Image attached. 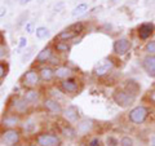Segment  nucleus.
<instances>
[{"instance_id":"obj_1","label":"nucleus","mask_w":155,"mask_h":146,"mask_svg":"<svg viewBox=\"0 0 155 146\" xmlns=\"http://www.w3.org/2000/svg\"><path fill=\"white\" fill-rule=\"evenodd\" d=\"M111 98H113L114 104H116L119 108L127 109L136 102L137 96L130 93V92H128L124 88H116V89L113 91V93H111Z\"/></svg>"},{"instance_id":"obj_2","label":"nucleus","mask_w":155,"mask_h":146,"mask_svg":"<svg viewBox=\"0 0 155 146\" xmlns=\"http://www.w3.org/2000/svg\"><path fill=\"white\" fill-rule=\"evenodd\" d=\"M150 114H151V110L146 105H137L128 111L127 119L129 123H132L134 125H140V124H143L147 120Z\"/></svg>"},{"instance_id":"obj_3","label":"nucleus","mask_w":155,"mask_h":146,"mask_svg":"<svg viewBox=\"0 0 155 146\" xmlns=\"http://www.w3.org/2000/svg\"><path fill=\"white\" fill-rule=\"evenodd\" d=\"M41 78L39 75V70L35 69V67H31V69L26 70L23 74L19 78V84L23 88H38L40 85Z\"/></svg>"},{"instance_id":"obj_4","label":"nucleus","mask_w":155,"mask_h":146,"mask_svg":"<svg viewBox=\"0 0 155 146\" xmlns=\"http://www.w3.org/2000/svg\"><path fill=\"white\" fill-rule=\"evenodd\" d=\"M58 88L62 93L69 95V96H75L80 92V81L76 78H69L65 80H60L58 81Z\"/></svg>"},{"instance_id":"obj_5","label":"nucleus","mask_w":155,"mask_h":146,"mask_svg":"<svg viewBox=\"0 0 155 146\" xmlns=\"http://www.w3.org/2000/svg\"><path fill=\"white\" fill-rule=\"evenodd\" d=\"M35 141L39 146H61L62 140L58 134L56 133H49V132H43L36 134Z\"/></svg>"},{"instance_id":"obj_6","label":"nucleus","mask_w":155,"mask_h":146,"mask_svg":"<svg viewBox=\"0 0 155 146\" xmlns=\"http://www.w3.org/2000/svg\"><path fill=\"white\" fill-rule=\"evenodd\" d=\"M21 141V131L18 128H4L2 131V142L7 146H16Z\"/></svg>"},{"instance_id":"obj_7","label":"nucleus","mask_w":155,"mask_h":146,"mask_svg":"<svg viewBox=\"0 0 155 146\" xmlns=\"http://www.w3.org/2000/svg\"><path fill=\"white\" fill-rule=\"evenodd\" d=\"M43 109L49 115H53V116H60L64 113V108H62L61 102L57 101L56 98H52V97H45L43 100Z\"/></svg>"},{"instance_id":"obj_8","label":"nucleus","mask_w":155,"mask_h":146,"mask_svg":"<svg viewBox=\"0 0 155 146\" xmlns=\"http://www.w3.org/2000/svg\"><path fill=\"white\" fill-rule=\"evenodd\" d=\"M9 106H11L12 113L18 114V115H23V114L28 113L31 104L30 102H27L23 96H16V97H13V101L11 102V105Z\"/></svg>"},{"instance_id":"obj_9","label":"nucleus","mask_w":155,"mask_h":146,"mask_svg":"<svg viewBox=\"0 0 155 146\" xmlns=\"http://www.w3.org/2000/svg\"><path fill=\"white\" fill-rule=\"evenodd\" d=\"M114 69V62L111 61V58H104L101 60L98 64L93 67V75L96 78H104L106 75H109Z\"/></svg>"},{"instance_id":"obj_10","label":"nucleus","mask_w":155,"mask_h":146,"mask_svg":"<svg viewBox=\"0 0 155 146\" xmlns=\"http://www.w3.org/2000/svg\"><path fill=\"white\" fill-rule=\"evenodd\" d=\"M132 48V41L128 38H118L113 44V52L115 56L122 57L125 56Z\"/></svg>"},{"instance_id":"obj_11","label":"nucleus","mask_w":155,"mask_h":146,"mask_svg":"<svg viewBox=\"0 0 155 146\" xmlns=\"http://www.w3.org/2000/svg\"><path fill=\"white\" fill-rule=\"evenodd\" d=\"M61 116L65 119L66 123L76 124L80 120V111L75 105H69L67 108L64 109V113H62Z\"/></svg>"},{"instance_id":"obj_12","label":"nucleus","mask_w":155,"mask_h":146,"mask_svg":"<svg viewBox=\"0 0 155 146\" xmlns=\"http://www.w3.org/2000/svg\"><path fill=\"white\" fill-rule=\"evenodd\" d=\"M155 32V25L153 22H143L137 27V35L141 40H150Z\"/></svg>"},{"instance_id":"obj_13","label":"nucleus","mask_w":155,"mask_h":146,"mask_svg":"<svg viewBox=\"0 0 155 146\" xmlns=\"http://www.w3.org/2000/svg\"><path fill=\"white\" fill-rule=\"evenodd\" d=\"M141 66L147 76L155 79V55H145L141 61Z\"/></svg>"},{"instance_id":"obj_14","label":"nucleus","mask_w":155,"mask_h":146,"mask_svg":"<svg viewBox=\"0 0 155 146\" xmlns=\"http://www.w3.org/2000/svg\"><path fill=\"white\" fill-rule=\"evenodd\" d=\"M53 55H54V49H53L52 45L44 47V48H43V49L36 55V57H35L36 65H40V66L47 65L48 62L51 61V58H52Z\"/></svg>"},{"instance_id":"obj_15","label":"nucleus","mask_w":155,"mask_h":146,"mask_svg":"<svg viewBox=\"0 0 155 146\" xmlns=\"http://www.w3.org/2000/svg\"><path fill=\"white\" fill-rule=\"evenodd\" d=\"M21 123H22L21 115L14 114V113L4 115L3 119H2V127H3V129L4 128H17L18 125H21Z\"/></svg>"},{"instance_id":"obj_16","label":"nucleus","mask_w":155,"mask_h":146,"mask_svg":"<svg viewBox=\"0 0 155 146\" xmlns=\"http://www.w3.org/2000/svg\"><path fill=\"white\" fill-rule=\"evenodd\" d=\"M76 131H78V134L80 136H87L94 129V121L92 119L88 118H84V119H80L79 121L76 123Z\"/></svg>"},{"instance_id":"obj_17","label":"nucleus","mask_w":155,"mask_h":146,"mask_svg":"<svg viewBox=\"0 0 155 146\" xmlns=\"http://www.w3.org/2000/svg\"><path fill=\"white\" fill-rule=\"evenodd\" d=\"M54 76H56V80H65V79H69V78L74 76V71L70 66L67 65H60L54 67Z\"/></svg>"},{"instance_id":"obj_18","label":"nucleus","mask_w":155,"mask_h":146,"mask_svg":"<svg viewBox=\"0 0 155 146\" xmlns=\"http://www.w3.org/2000/svg\"><path fill=\"white\" fill-rule=\"evenodd\" d=\"M38 70H39V75H40V78H41V81L49 83V81L56 79L54 69H53V66H51V65H43V66L39 67Z\"/></svg>"},{"instance_id":"obj_19","label":"nucleus","mask_w":155,"mask_h":146,"mask_svg":"<svg viewBox=\"0 0 155 146\" xmlns=\"http://www.w3.org/2000/svg\"><path fill=\"white\" fill-rule=\"evenodd\" d=\"M53 49L57 55H66V53H69L71 51V44L69 41H62V40H56L53 41Z\"/></svg>"},{"instance_id":"obj_20","label":"nucleus","mask_w":155,"mask_h":146,"mask_svg":"<svg viewBox=\"0 0 155 146\" xmlns=\"http://www.w3.org/2000/svg\"><path fill=\"white\" fill-rule=\"evenodd\" d=\"M23 97H25V100L27 102H30L31 105L34 104H38L39 100H40V92H39L36 88H28L23 92Z\"/></svg>"},{"instance_id":"obj_21","label":"nucleus","mask_w":155,"mask_h":146,"mask_svg":"<svg viewBox=\"0 0 155 146\" xmlns=\"http://www.w3.org/2000/svg\"><path fill=\"white\" fill-rule=\"evenodd\" d=\"M19 127H21L22 132H25V133H34L36 131V128H38V123L34 119L27 118V119H25L22 121Z\"/></svg>"},{"instance_id":"obj_22","label":"nucleus","mask_w":155,"mask_h":146,"mask_svg":"<svg viewBox=\"0 0 155 146\" xmlns=\"http://www.w3.org/2000/svg\"><path fill=\"white\" fill-rule=\"evenodd\" d=\"M124 89H127L128 92H130V93H133L137 96L140 92H141V85H140V83L137 80L134 79H128L124 81V85H123Z\"/></svg>"},{"instance_id":"obj_23","label":"nucleus","mask_w":155,"mask_h":146,"mask_svg":"<svg viewBox=\"0 0 155 146\" xmlns=\"http://www.w3.org/2000/svg\"><path fill=\"white\" fill-rule=\"evenodd\" d=\"M61 134H64V137H66L67 140H75L78 137V131L72 125H70V123L64 124L61 125Z\"/></svg>"},{"instance_id":"obj_24","label":"nucleus","mask_w":155,"mask_h":146,"mask_svg":"<svg viewBox=\"0 0 155 146\" xmlns=\"http://www.w3.org/2000/svg\"><path fill=\"white\" fill-rule=\"evenodd\" d=\"M75 38H78V34L76 32H74V31H71L70 28H65V30H62V31H60L56 35V40H62V41H70V40H72V39H75Z\"/></svg>"},{"instance_id":"obj_25","label":"nucleus","mask_w":155,"mask_h":146,"mask_svg":"<svg viewBox=\"0 0 155 146\" xmlns=\"http://www.w3.org/2000/svg\"><path fill=\"white\" fill-rule=\"evenodd\" d=\"M88 9H89V7H88V4L87 3H79L71 11V16L75 17V18L76 17H81V16H84V14L88 12Z\"/></svg>"},{"instance_id":"obj_26","label":"nucleus","mask_w":155,"mask_h":146,"mask_svg":"<svg viewBox=\"0 0 155 146\" xmlns=\"http://www.w3.org/2000/svg\"><path fill=\"white\" fill-rule=\"evenodd\" d=\"M28 16H30V12L28 11H25V12H22L19 16L17 17V19H16V27L17 28H21L22 26L25 27V25L28 22L27 19H28Z\"/></svg>"},{"instance_id":"obj_27","label":"nucleus","mask_w":155,"mask_h":146,"mask_svg":"<svg viewBox=\"0 0 155 146\" xmlns=\"http://www.w3.org/2000/svg\"><path fill=\"white\" fill-rule=\"evenodd\" d=\"M35 36L39 39V40L48 38V36H49V30H48V27H45V26H39V27H36Z\"/></svg>"},{"instance_id":"obj_28","label":"nucleus","mask_w":155,"mask_h":146,"mask_svg":"<svg viewBox=\"0 0 155 146\" xmlns=\"http://www.w3.org/2000/svg\"><path fill=\"white\" fill-rule=\"evenodd\" d=\"M143 52L146 53V55H155V40L154 39H150V40L145 43Z\"/></svg>"},{"instance_id":"obj_29","label":"nucleus","mask_w":155,"mask_h":146,"mask_svg":"<svg viewBox=\"0 0 155 146\" xmlns=\"http://www.w3.org/2000/svg\"><path fill=\"white\" fill-rule=\"evenodd\" d=\"M8 71H9L8 62L2 60V62H0V81H4V79H5L8 75Z\"/></svg>"},{"instance_id":"obj_30","label":"nucleus","mask_w":155,"mask_h":146,"mask_svg":"<svg viewBox=\"0 0 155 146\" xmlns=\"http://www.w3.org/2000/svg\"><path fill=\"white\" fill-rule=\"evenodd\" d=\"M67 28H70L71 31H74V32H76V34H78V35H80V34L84 31L85 25H84L83 22H80V21H79V22H75V23H72V25H70Z\"/></svg>"},{"instance_id":"obj_31","label":"nucleus","mask_w":155,"mask_h":146,"mask_svg":"<svg viewBox=\"0 0 155 146\" xmlns=\"http://www.w3.org/2000/svg\"><path fill=\"white\" fill-rule=\"evenodd\" d=\"M34 49H35V47H30V48H26V51L25 53L21 56V62L22 64H26V62L30 60L31 56L34 55Z\"/></svg>"},{"instance_id":"obj_32","label":"nucleus","mask_w":155,"mask_h":146,"mask_svg":"<svg viewBox=\"0 0 155 146\" xmlns=\"http://www.w3.org/2000/svg\"><path fill=\"white\" fill-rule=\"evenodd\" d=\"M119 146H136V145L130 136H123V137L119 140Z\"/></svg>"},{"instance_id":"obj_33","label":"nucleus","mask_w":155,"mask_h":146,"mask_svg":"<svg viewBox=\"0 0 155 146\" xmlns=\"http://www.w3.org/2000/svg\"><path fill=\"white\" fill-rule=\"evenodd\" d=\"M145 100H146L150 105L155 106V89L149 91L147 93H146V96H145Z\"/></svg>"},{"instance_id":"obj_34","label":"nucleus","mask_w":155,"mask_h":146,"mask_svg":"<svg viewBox=\"0 0 155 146\" xmlns=\"http://www.w3.org/2000/svg\"><path fill=\"white\" fill-rule=\"evenodd\" d=\"M48 65H51V66H60L61 65V58L57 56V53L54 52V55L52 56V58H51V61L48 62Z\"/></svg>"},{"instance_id":"obj_35","label":"nucleus","mask_w":155,"mask_h":146,"mask_svg":"<svg viewBox=\"0 0 155 146\" xmlns=\"http://www.w3.org/2000/svg\"><path fill=\"white\" fill-rule=\"evenodd\" d=\"M35 22L34 21H28L26 25H25V31L27 32V34H34L35 32Z\"/></svg>"},{"instance_id":"obj_36","label":"nucleus","mask_w":155,"mask_h":146,"mask_svg":"<svg viewBox=\"0 0 155 146\" xmlns=\"http://www.w3.org/2000/svg\"><path fill=\"white\" fill-rule=\"evenodd\" d=\"M106 146H119V141L116 140L114 136H109L106 138Z\"/></svg>"},{"instance_id":"obj_37","label":"nucleus","mask_w":155,"mask_h":146,"mask_svg":"<svg viewBox=\"0 0 155 146\" xmlns=\"http://www.w3.org/2000/svg\"><path fill=\"white\" fill-rule=\"evenodd\" d=\"M87 146H101V140H100V137L94 136V137L89 138V141L87 142Z\"/></svg>"},{"instance_id":"obj_38","label":"nucleus","mask_w":155,"mask_h":146,"mask_svg":"<svg viewBox=\"0 0 155 146\" xmlns=\"http://www.w3.org/2000/svg\"><path fill=\"white\" fill-rule=\"evenodd\" d=\"M64 9H65V3H64V2H58V3H56L54 8H53V12H54V13H58V12L64 11Z\"/></svg>"},{"instance_id":"obj_39","label":"nucleus","mask_w":155,"mask_h":146,"mask_svg":"<svg viewBox=\"0 0 155 146\" xmlns=\"http://www.w3.org/2000/svg\"><path fill=\"white\" fill-rule=\"evenodd\" d=\"M27 47V38L26 36H21L19 38V41H18V48L19 49H23V48Z\"/></svg>"},{"instance_id":"obj_40","label":"nucleus","mask_w":155,"mask_h":146,"mask_svg":"<svg viewBox=\"0 0 155 146\" xmlns=\"http://www.w3.org/2000/svg\"><path fill=\"white\" fill-rule=\"evenodd\" d=\"M17 2H18V4H19V5H26V4L31 3L32 0H17Z\"/></svg>"},{"instance_id":"obj_41","label":"nucleus","mask_w":155,"mask_h":146,"mask_svg":"<svg viewBox=\"0 0 155 146\" xmlns=\"http://www.w3.org/2000/svg\"><path fill=\"white\" fill-rule=\"evenodd\" d=\"M149 146H155V134H153L149 140Z\"/></svg>"},{"instance_id":"obj_42","label":"nucleus","mask_w":155,"mask_h":146,"mask_svg":"<svg viewBox=\"0 0 155 146\" xmlns=\"http://www.w3.org/2000/svg\"><path fill=\"white\" fill-rule=\"evenodd\" d=\"M7 14V8L5 7H2V12H0V18H4V16Z\"/></svg>"},{"instance_id":"obj_43","label":"nucleus","mask_w":155,"mask_h":146,"mask_svg":"<svg viewBox=\"0 0 155 146\" xmlns=\"http://www.w3.org/2000/svg\"><path fill=\"white\" fill-rule=\"evenodd\" d=\"M119 2H120V0H109L107 4H109L110 7H113V5H115V4H118Z\"/></svg>"},{"instance_id":"obj_44","label":"nucleus","mask_w":155,"mask_h":146,"mask_svg":"<svg viewBox=\"0 0 155 146\" xmlns=\"http://www.w3.org/2000/svg\"><path fill=\"white\" fill-rule=\"evenodd\" d=\"M151 114L155 116V106H154V108H153V110H151Z\"/></svg>"},{"instance_id":"obj_45","label":"nucleus","mask_w":155,"mask_h":146,"mask_svg":"<svg viewBox=\"0 0 155 146\" xmlns=\"http://www.w3.org/2000/svg\"><path fill=\"white\" fill-rule=\"evenodd\" d=\"M153 89H155V81L153 83Z\"/></svg>"},{"instance_id":"obj_46","label":"nucleus","mask_w":155,"mask_h":146,"mask_svg":"<svg viewBox=\"0 0 155 146\" xmlns=\"http://www.w3.org/2000/svg\"><path fill=\"white\" fill-rule=\"evenodd\" d=\"M43 2H44V0H39V3H40V4H41Z\"/></svg>"}]
</instances>
